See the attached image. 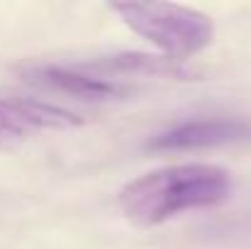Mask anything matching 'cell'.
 Instances as JSON below:
<instances>
[{
    "label": "cell",
    "instance_id": "7a4b0ae2",
    "mask_svg": "<svg viewBox=\"0 0 251 249\" xmlns=\"http://www.w3.org/2000/svg\"><path fill=\"white\" fill-rule=\"evenodd\" d=\"M110 10L142 39L151 42L171 61H185L212 44V20L193 7L176 2H110Z\"/></svg>",
    "mask_w": 251,
    "mask_h": 249
},
{
    "label": "cell",
    "instance_id": "277c9868",
    "mask_svg": "<svg viewBox=\"0 0 251 249\" xmlns=\"http://www.w3.org/2000/svg\"><path fill=\"white\" fill-rule=\"evenodd\" d=\"M251 137V125L239 117H198L173 125L149 139L151 152H200L227 144H239Z\"/></svg>",
    "mask_w": 251,
    "mask_h": 249
},
{
    "label": "cell",
    "instance_id": "6da1fadb",
    "mask_svg": "<svg viewBox=\"0 0 251 249\" xmlns=\"http://www.w3.org/2000/svg\"><path fill=\"white\" fill-rule=\"evenodd\" d=\"M232 193V178L215 164H176L129 181L120 195L122 215L139 227H156L185 210L215 208Z\"/></svg>",
    "mask_w": 251,
    "mask_h": 249
},
{
    "label": "cell",
    "instance_id": "5b68a950",
    "mask_svg": "<svg viewBox=\"0 0 251 249\" xmlns=\"http://www.w3.org/2000/svg\"><path fill=\"white\" fill-rule=\"evenodd\" d=\"M22 81L47 90L59 93L78 100H117L129 93L127 85L117 81H107L105 76H93L85 69H69V66H49V64H34L22 69Z\"/></svg>",
    "mask_w": 251,
    "mask_h": 249
},
{
    "label": "cell",
    "instance_id": "3957f363",
    "mask_svg": "<svg viewBox=\"0 0 251 249\" xmlns=\"http://www.w3.org/2000/svg\"><path fill=\"white\" fill-rule=\"evenodd\" d=\"M85 120L74 110L34 98H0V149H17L29 135L42 130H74Z\"/></svg>",
    "mask_w": 251,
    "mask_h": 249
},
{
    "label": "cell",
    "instance_id": "8992f818",
    "mask_svg": "<svg viewBox=\"0 0 251 249\" xmlns=\"http://www.w3.org/2000/svg\"><path fill=\"white\" fill-rule=\"evenodd\" d=\"M83 69H95L102 74H132V76H188L178 61H171L166 56H151V54H117L107 61L88 64Z\"/></svg>",
    "mask_w": 251,
    "mask_h": 249
}]
</instances>
